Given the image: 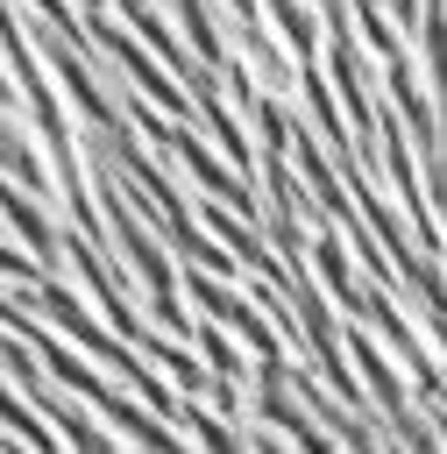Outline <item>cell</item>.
<instances>
[{
	"label": "cell",
	"instance_id": "obj_5",
	"mask_svg": "<svg viewBox=\"0 0 447 454\" xmlns=\"http://www.w3.org/2000/svg\"><path fill=\"white\" fill-rule=\"evenodd\" d=\"M0 177H14L28 199H57V177H50V163L21 142V128H14V106H0Z\"/></svg>",
	"mask_w": 447,
	"mask_h": 454
},
{
	"label": "cell",
	"instance_id": "obj_1",
	"mask_svg": "<svg viewBox=\"0 0 447 454\" xmlns=\"http://www.w3.org/2000/svg\"><path fill=\"white\" fill-rule=\"evenodd\" d=\"M21 305H28L35 319H50V326H57L64 340H78L85 355H99V362H106L114 376H128V390H135V397H142V404H149L156 419H170V411H177V397H170V390L156 383V369H149L142 355H128V348H121V340H114V333H106L99 319H85V305L71 298V284H57V277H35V284L21 291Z\"/></svg>",
	"mask_w": 447,
	"mask_h": 454
},
{
	"label": "cell",
	"instance_id": "obj_3",
	"mask_svg": "<svg viewBox=\"0 0 447 454\" xmlns=\"http://www.w3.org/2000/svg\"><path fill=\"white\" fill-rule=\"evenodd\" d=\"M184 298H199V312H206L213 326H227L234 340H248V355H255V362L284 355V348H277V333H270V319H263V312H255V305H248V298H241L227 277H206V270H192V277H184Z\"/></svg>",
	"mask_w": 447,
	"mask_h": 454
},
{
	"label": "cell",
	"instance_id": "obj_6",
	"mask_svg": "<svg viewBox=\"0 0 447 454\" xmlns=\"http://www.w3.org/2000/svg\"><path fill=\"white\" fill-rule=\"evenodd\" d=\"M0 426H7L14 440H28L35 454H57V426H43V419H35V404H28L7 376H0Z\"/></svg>",
	"mask_w": 447,
	"mask_h": 454
},
{
	"label": "cell",
	"instance_id": "obj_7",
	"mask_svg": "<svg viewBox=\"0 0 447 454\" xmlns=\"http://www.w3.org/2000/svg\"><path fill=\"white\" fill-rule=\"evenodd\" d=\"M177 14H184V50L206 64V71H220L227 64V43H220V28H213V7L206 0H170Z\"/></svg>",
	"mask_w": 447,
	"mask_h": 454
},
{
	"label": "cell",
	"instance_id": "obj_2",
	"mask_svg": "<svg viewBox=\"0 0 447 454\" xmlns=\"http://www.w3.org/2000/svg\"><path fill=\"white\" fill-rule=\"evenodd\" d=\"M121 121H135V128H142V135H149L163 156H177V163L199 177V192H206V199H220V206H234L241 220H255V184H248L241 170H227V163H220V156H213V149L192 135V121H170V114H156L142 92H128V114H121Z\"/></svg>",
	"mask_w": 447,
	"mask_h": 454
},
{
	"label": "cell",
	"instance_id": "obj_10",
	"mask_svg": "<svg viewBox=\"0 0 447 454\" xmlns=\"http://www.w3.org/2000/svg\"><path fill=\"white\" fill-rule=\"evenodd\" d=\"M0 106H14V78L7 71H0Z\"/></svg>",
	"mask_w": 447,
	"mask_h": 454
},
{
	"label": "cell",
	"instance_id": "obj_4",
	"mask_svg": "<svg viewBox=\"0 0 447 454\" xmlns=\"http://www.w3.org/2000/svg\"><path fill=\"white\" fill-rule=\"evenodd\" d=\"M341 355H355V369H362V397H376L390 419H404V411H412V397H404V383H397L390 355H383L362 326H348V333H341Z\"/></svg>",
	"mask_w": 447,
	"mask_h": 454
},
{
	"label": "cell",
	"instance_id": "obj_8",
	"mask_svg": "<svg viewBox=\"0 0 447 454\" xmlns=\"http://www.w3.org/2000/svg\"><path fill=\"white\" fill-rule=\"evenodd\" d=\"M192 340H199V355L213 362V376H220V383H241V376H248V362L234 355V333H227V326H213V319H206Z\"/></svg>",
	"mask_w": 447,
	"mask_h": 454
},
{
	"label": "cell",
	"instance_id": "obj_9",
	"mask_svg": "<svg viewBox=\"0 0 447 454\" xmlns=\"http://www.w3.org/2000/svg\"><path fill=\"white\" fill-rule=\"evenodd\" d=\"M170 419H184V426L199 433V447H206V454H248V447H241V440H234V433H227V426L213 419V411H192V404H177Z\"/></svg>",
	"mask_w": 447,
	"mask_h": 454
}]
</instances>
